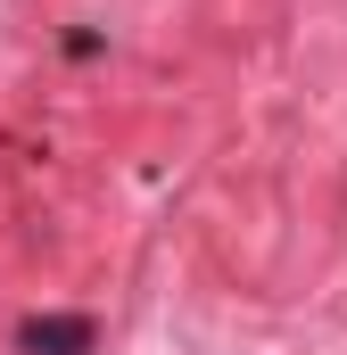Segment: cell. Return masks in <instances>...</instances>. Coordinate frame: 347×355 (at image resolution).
Segmentation results:
<instances>
[{"label": "cell", "instance_id": "1", "mask_svg": "<svg viewBox=\"0 0 347 355\" xmlns=\"http://www.w3.org/2000/svg\"><path fill=\"white\" fill-rule=\"evenodd\" d=\"M91 314H33L25 331H17V347L25 355H91Z\"/></svg>", "mask_w": 347, "mask_h": 355}]
</instances>
